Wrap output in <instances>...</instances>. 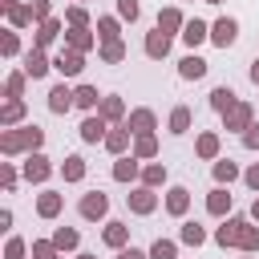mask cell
I'll use <instances>...</instances> for the list:
<instances>
[{
	"label": "cell",
	"instance_id": "cell-27",
	"mask_svg": "<svg viewBox=\"0 0 259 259\" xmlns=\"http://www.w3.org/2000/svg\"><path fill=\"white\" fill-rule=\"evenodd\" d=\"M158 28H162V32H170V36H174V32L182 36V28H186L182 8H174V4H170V8H162V12H158Z\"/></svg>",
	"mask_w": 259,
	"mask_h": 259
},
{
	"label": "cell",
	"instance_id": "cell-7",
	"mask_svg": "<svg viewBox=\"0 0 259 259\" xmlns=\"http://www.w3.org/2000/svg\"><path fill=\"white\" fill-rule=\"evenodd\" d=\"M121 125H125L134 138H138V134H154V130H158V113L142 105V109H130V117H125Z\"/></svg>",
	"mask_w": 259,
	"mask_h": 259
},
{
	"label": "cell",
	"instance_id": "cell-20",
	"mask_svg": "<svg viewBox=\"0 0 259 259\" xmlns=\"http://www.w3.org/2000/svg\"><path fill=\"white\" fill-rule=\"evenodd\" d=\"M101 243H105V247H113V251L130 247V227H125V223H117V219H109V223H105V231H101Z\"/></svg>",
	"mask_w": 259,
	"mask_h": 259
},
{
	"label": "cell",
	"instance_id": "cell-31",
	"mask_svg": "<svg viewBox=\"0 0 259 259\" xmlns=\"http://www.w3.org/2000/svg\"><path fill=\"white\" fill-rule=\"evenodd\" d=\"M210 174H214V186H231L235 178H243V170H239L231 158H219V162L210 166Z\"/></svg>",
	"mask_w": 259,
	"mask_h": 259
},
{
	"label": "cell",
	"instance_id": "cell-4",
	"mask_svg": "<svg viewBox=\"0 0 259 259\" xmlns=\"http://www.w3.org/2000/svg\"><path fill=\"white\" fill-rule=\"evenodd\" d=\"M20 174H24V182L40 186V182H49V174H53V162H49L45 154H24V166H20Z\"/></svg>",
	"mask_w": 259,
	"mask_h": 259
},
{
	"label": "cell",
	"instance_id": "cell-12",
	"mask_svg": "<svg viewBox=\"0 0 259 259\" xmlns=\"http://www.w3.org/2000/svg\"><path fill=\"white\" fill-rule=\"evenodd\" d=\"M97 117H105L109 125H121L130 113H125V101H121L117 93H105V97H101V105H97Z\"/></svg>",
	"mask_w": 259,
	"mask_h": 259
},
{
	"label": "cell",
	"instance_id": "cell-10",
	"mask_svg": "<svg viewBox=\"0 0 259 259\" xmlns=\"http://www.w3.org/2000/svg\"><path fill=\"white\" fill-rule=\"evenodd\" d=\"M77 134H81V142H85V146H97V142H105L109 121H105V117H97V113H89V117L77 125Z\"/></svg>",
	"mask_w": 259,
	"mask_h": 259
},
{
	"label": "cell",
	"instance_id": "cell-52",
	"mask_svg": "<svg viewBox=\"0 0 259 259\" xmlns=\"http://www.w3.org/2000/svg\"><path fill=\"white\" fill-rule=\"evenodd\" d=\"M113 259H150V251H138V247H121Z\"/></svg>",
	"mask_w": 259,
	"mask_h": 259
},
{
	"label": "cell",
	"instance_id": "cell-55",
	"mask_svg": "<svg viewBox=\"0 0 259 259\" xmlns=\"http://www.w3.org/2000/svg\"><path fill=\"white\" fill-rule=\"evenodd\" d=\"M251 81H255V85H259V57H255V61H251Z\"/></svg>",
	"mask_w": 259,
	"mask_h": 259
},
{
	"label": "cell",
	"instance_id": "cell-15",
	"mask_svg": "<svg viewBox=\"0 0 259 259\" xmlns=\"http://www.w3.org/2000/svg\"><path fill=\"white\" fill-rule=\"evenodd\" d=\"M113 182H142V158L125 154L113 162Z\"/></svg>",
	"mask_w": 259,
	"mask_h": 259
},
{
	"label": "cell",
	"instance_id": "cell-2",
	"mask_svg": "<svg viewBox=\"0 0 259 259\" xmlns=\"http://www.w3.org/2000/svg\"><path fill=\"white\" fill-rule=\"evenodd\" d=\"M77 214H81L85 223H101V219L109 214V194H101V190H89V194H81V202H77Z\"/></svg>",
	"mask_w": 259,
	"mask_h": 259
},
{
	"label": "cell",
	"instance_id": "cell-39",
	"mask_svg": "<svg viewBox=\"0 0 259 259\" xmlns=\"http://www.w3.org/2000/svg\"><path fill=\"white\" fill-rule=\"evenodd\" d=\"M73 97H77V109H89V113L101 105V93H97V85H77V89H73Z\"/></svg>",
	"mask_w": 259,
	"mask_h": 259
},
{
	"label": "cell",
	"instance_id": "cell-24",
	"mask_svg": "<svg viewBox=\"0 0 259 259\" xmlns=\"http://www.w3.org/2000/svg\"><path fill=\"white\" fill-rule=\"evenodd\" d=\"M186 210H190V190H186V186H170V190H166V214L182 219Z\"/></svg>",
	"mask_w": 259,
	"mask_h": 259
},
{
	"label": "cell",
	"instance_id": "cell-32",
	"mask_svg": "<svg viewBox=\"0 0 259 259\" xmlns=\"http://www.w3.org/2000/svg\"><path fill=\"white\" fill-rule=\"evenodd\" d=\"M0 4H4V12H8V24H12V28L32 24V8H28V4H20V0H0Z\"/></svg>",
	"mask_w": 259,
	"mask_h": 259
},
{
	"label": "cell",
	"instance_id": "cell-9",
	"mask_svg": "<svg viewBox=\"0 0 259 259\" xmlns=\"http://www.w3.org/2000/svg\"><path fill=\"white\" fill-rule=\"evenodd\" d=\"M53 69H57L61 77H77V73L85 69V53H77V49H61V53L53 57Z\"/></svg>",
	"mask_w": 259,
	"mask_h": 259
},
{
	"label": "cell",
	"instance_id": "cell-16",
	"mask_svg": "<svg viewBox=\"0 0 259 259\" xmlns=\"http://www.w3.org/2000/svg\"><path fill=\"white\" fill-rule=\"evenodd\" d=\"M93 45H101V40H97V28H69V32H65V49L89 53Z\"/></svg>",
	"mask_w": 259,
	"mask_h": 259
},
{
	"label": "cell",
	"instance_id": "cell-23",
	"mask_svg": "<svg viewBox=\"0 0 259 259\" xmlns=\"http://www.w3.org/2000/svg\"><path fill=\"white\" fill-rule=\"evenodd\" d=\"M57 174L65 178V182H85V174H89V166H85V158L81 154H69L61 166H57Z\"/></svg>",
	"mask_w": 259,
	"mask_h": 259
},
{
	"label": "cell",
	"instance_id": "cell-34",
	"mask_svg": "<svg viewBox=\"0 0 259 259\" xmlns=\"http://www.w3.org/2000/svg\"><path fill=\"white\" fill-rule=\"evenodd\" d=\"M53 243H57L61 255H65V251H77V247H81V231H77V227H57V231H53Z\"/></svg>",
	"mask_w": 259,
	"mask_h": 259
},
{
	"label": "cell",
	"instance_id": "cell-37",
	"mask_svg": "<svg viewBox=\"0 0 259 259\" xmlns=\"http://www.w3.org/2000/svg\"><path fill=\"white\" fill-rule=\"evenodd\" d=\"M166 178H170V174H166L162 162H146V166H142V186L158 190V186H166Z\"/></svg>",
	"mask_w": 259,
	"mask_h": 259
},
{
	"label": "cell",
	"instance_id": "cell-40",
	"mask_svg": "<svg viewBox=\"0 0 259 259\" xmlns=\"http://www.w3.org/2000/svg\"><path fill=\"white\" fill-rule=\"evenodd\" d=\"M239 251H247V255H251V251H259V227H255L251 219H247V223H243V231H239Z\"/></svg>",
	"mask_w": 259,
	"mask_h": 259
},
{
	"label": "cell",
	"instance_id": "cell-6",
	"mask_svg": "<svg viewBox=\"0 0 259 259\" xmlns=\"http://www.w3.org/2000/svg\"><path fill=\"white\" fill-rule=\"evenodd\" d=\"M125 206H130L134 214H154V210H158V194H154L150 186H142V182H138V186L125 194Z\"/></svg>",
	"mask_w": 259,
	"mask_h": 259
},
{
	"label": "cell",
	"instance_id": "cell-42",
	"mask_svg": "<svg viewBox=\"0 0 259 259\" xmlns=\"http://www.w3.org/2000/svg\"><path fill=\"white\" fill-rule=\"evenodd\" d=\"M150 259H178V243L174 239H154L150 243Z\"/></svg>",
	"mask_w": 259,
	"mask_h": 259
},
{
	"label": "cell",
	"instance_id": "cell-36",
	"mask_svg": "<svg viewBox=\"0 0 259 259\" xmlns=\"http://www.w3.org/2000/svg\"><path fill=\"white\" fill-rule=\"evenodd\" d=\"M134 158H142V162H150V158H158V138L154 134H138L134 138V150H130Z\"/></svg>",
	"mask_w": 259,
	"mask_h": 259
},
{
	"label": "cell",
	"instance_id": "cell-54",
	"mask_svg": "<svg viewBox=\"0 0 259 259\" xmlns=\"http://www.w3.org/2000/svg\"><path fill=\"white\" fill-rule=\"evenodd\" d=\"M251 223H259V194H255V202H251Z\"/></svg>",
	"mask_w": 259,
	"mask_h": 259
},
{
	"label": "cell",
	"instance_id": "cell-48",
	"mask_svg": "<svg viewBox=\"0 0 259 259\" xmlns=\"http://www.w3.org/2000/svg\"><path fill=\"white\" fill-rule=\"evenodd\" d=\"M117 16H121V20H130V24H134V20H138V16H142V4H138V0H117Z\"/></svg>",
	"mask_w": 259,
	"mask_h": 259
},
{
	"label": "cell",
	"instance_id": "cell-17",
	"mask_svg": "<svg viewBox=\"0 0 259 259\" xmlns=\"http://www.w3.org/2000/svg\"><path fill=\"white\" fill-rule=\"evenodd\" d=\"M49 69H53V61L45 57V49H28V53H24V73H28L32 81L49 77Z\"/></svg>",
	"mask_w": 259,
	"mask_h": 259
},
{
	"label": "cell",
	"instance_id": "cell-28",
	"mask_svg": "<svg viewBox=\"0 0 259 259\" xmlns=\"http://www.w3.org/2000/svg\"><path fill=\"white\" fill-rule=\"evenodd\" d=\"M182 40H186V45H190V53H194L202 40H210V24H206V20H198V16H194V20H186V28H182Z\"/></svg>",
	"mask_w": 259,
	"mask_h": 259
},
{
	"label": "cell",
	"instance_id": "cell-29",
	"mask_svg": "<svg viewBox=\"0 0 259 259\" xmlns=\"http://www.w3.org/2000/svg\"><path fill=\"white\" fill-rule=\"evenodd\" d=\"M61 28H65V24H61L57 16H53V20H45V24H36V36H32V49H49V45H53V40L61 36Z\"/></svg>",
	"mask_w": 259,
	"mask_h": 259
},
{
	"label": "cell",
	"instance_id": "cell-14",
	"mask_svg": "<svg viewBox=\"0 0 259 259\" xmlns=\"http://www.w3.org/2000/svg\"><path fill=\"white\" fill-rule=\"evenodd\" d=\"M219 150H223V142H219L214 130H202V134L194 138V154H198L202 162H219Z\"/></svg>",
	"mask_w": 259,
	"mask_h": 259
},
{
	"label": "cell",
	"instance_id": "cell-47",
	"mask_svg": "<svg viewBox=\"0 0 259 259\" xmlns=\"http://www.w3.org/2000/svg\"><path fill=\"white\" fill-rule=\"evenodd\" d=\"M0 178H4V194H12V190H16V182H20V174H16V166H12V162H0Z\"/></svg>",
	"mask_w": 259,
	"mask_h": 259
},
{
	"label": "cell",
	"instance_id": "cell-21",
	"mask_svg": "<svg viewBox=\"0 0 259 259\" xmlns=\"http://www.w3.org/2000/svg\"><path fill=\"white\" fill-rule=\"evenodd\" d=\"M73 105H77V97H73V89H69L65 81L49 89V109H53V113H69Z\"/></svg>",
	"mask_w": 259,
	"mask_h": 259
},
{
	"label": "cell",
	"instance_id": "cell-5",
	"mask_svg": "<svg viewBox=\"0 0 259 259\" xmlns=\"http://www.w3.org/2000/svg\"><path fill=\"white\" fill-rule=\"evenodd\" d=\"M235 40H239V20H235V16H219V20L210 24V45L231 49Z\"/></svg>",
	"mask_w": 259,
	"mask_h": 259
},
{
	"label": "cell",
	"instance_id": "cell-58",
	"mask_svg": "<svg viewBox=\"0 0 259 259\" xmlns=\"http://www.w3.org/2000/svg\"><path fill=\"white\" fill-rule=\"evenodd\" d=\"M77 4H85V0H77Z\"/></svg>",
	"mask_w": 259,
	"mask_h": 259
},
{
	"label": "cell",
	"instance_id": "cell-13",
	"mask_svg": "<svg viewBox=\"0 0 259 259\" xmlns=\"http://www.w3.org/2000/svg\"><path fill=\"white\" fill-rule=\"evenodd\" d=\"M113 158H125V150H134V134L125 130V125H113L109 134H105V142H101Z\"/></svg>",
	"mask_w": 259,
	"mask_h": 259
},
{
	"label": "cell",
	"instance_id": "cell-22",
	"mask_svg": "<svg viewBox=\"0 0 259 259\" xmlns=\"http://www.w3.org/2000/svg\"><path fill=\"white\" fill-rule=\"evenodd\" d=\"M235 105H239V93H235L231 85H214V89H210V109H214V113H231Z\"/></svg>",
	"mask_w": 259,
	"mask_h": 259
},
{
	"label": "cell",
	"instance_id": "cell-3",
	"mask_svg": "<svg viewBox=\"0 0 259 259\" xmlns=\"http://www.w3.org/2000/svg\"><path fill=\"white\" fill-rule=\"evenodd\" d=\"M251 125H255V105H251V101H239L231 113H223V130H231V134H239V138H243Z\"/></svg>",
	"mask_w": 259,
	"mask_h": 259
},
{
	"label": "cell",
	"instance_id": "cell-43",
	"mask_svg": "<svg viewBox=\"0 0 259 259\" xmlns=\"http://www.w3.org/2000/svg\"><path fill=\"white\" fill-rule=\"evenodd\" d=\"M32 259H61V251H57V243L53 239H32Z\"/></svg>",
	"mask_w": 259,
	"mask_h": 259
},
{
	"label": "cell",
	"instance_id": "cell-50",
	"mask_svg": "<svg viewBox=\"0 0 259 259\" xmlns=\"http://www.w3.org/2000/svg\"><path fill=\"white\" fill-rule=\"evenodd\" d=\"M243 150H259V121H255V125L243 134Z\"/></svg>",
	"mask_w": 259,
	"mask_h": 259
},
{
	"label": "cell",
	"instance_id": "cell-11",
	"mask_svg": "<svg viewBox=\"0 0 259 259\" xmlns=\"http://www.w3.org/2000/svg\"><path fill=\"white\" fill-rule=\"evenodd\" d=\"M243 214H231V219H223V227H214V243L227 251V247H239V231H243Z\"/></svg>",
	"mask_w": 259,
	"mask_h": 259
},
{
	"label": "cell",
	"instance_id": "cell-1",
	"mask_svg": "<svg viewBox=\"0 0 259 259\" xmlns=\"http://www.w3.org/2000/svg\"><path fill=\"white\" fill-rule=\"evenodd\" d=\"M45 146V130L40 125H16V130H0V154L4 158H20V154H40Z\"/></svg>",
	"mask_w": 259,
	"mask_h": 259
},
{
	"label": "cell",
	"instance_id": "cell-18",
	"mask_svg": "<svg viewBox=\"0 0 259 259\" xmlns=\"http://www.w3.org/2000/svg\"><path fill=\"white\" fill-rule=\"evenodd\" d=\"M206 69H210V65H206L198 53H186V57L178 61V77H182V81H202V77H206Z\"/></svg>",
	"mask_w": 259,
	"mask_h": 259
},
{
	"label": "cell",
	"instance_id": "cell-45",
	"mask_svg": "<svg viewBox=\"0 0 259 259\" xmlns=\"http://www.w3.org/2000/svg\"><path fill=\"white\" fill-rule=\"evenodd\" d=\"M28 8H32V24L53 20V0H28Z\"/></svg>",
	"mask_w": 259,
	"mask_h": 259
},
{
	"label": "cell",
	"instance_id": "cell-35",
	"mask_svg": "<svg viewBox=\"0 0 259 259\" xmlns=\"http://www.w3.org/2000/svg\"><path fill=\"white\" fill-rule=\"evenodd\" d=\"M24 121V101H4L0 109V130H16Z\"/></svg>",
	"mask_w": 259,
	"mask_h": 259
},
{
	"label": "cell",
	"instance_id": "cell-44",
	"mask_svg": "<svg viewBox=\"0 0 259 259\" xmlns=\"http://www.w3.org/2000/svg\"><path fill=\"white\" fill-rule=\"evenodd\" d=\"M65 24H69V28H89V12H85V4H73V8L65 12Z\"/></svg>",
	"mask_w": 259,
	"mask_h": 259
},
{
	"label": "cell",
	"instance_id": "cell-51",
	"mask_svg": "<svg viewBox=\"0 0 259 259\" xmlns=\"http://www.w3.org/2000/svg\"><path fill=\"white\" fill-rule=\"evenodd\" d=\"M243 182H247V186H251V190H255V194H259V162H255V166H247V170H243Z\"/></svg>",
	"mask_w": 259,
	"mask_h": 259
},
{
	"label": "cell",
	"instance_id": "cell-33",
	"mask_svg": "<svg viewBox=\"0 0 259 259\" xmlns=\"http://www.w3.org/2000/svg\"><path fill=\"white\" fill-rule=\"evenodd\" d=\"M97 40L101 45L121 40V16H97Z\"/></svg>",
	"mask_w": 259,
	"mask_h": 259
},
{
	"label": "cell",
	"instance_id": "cell-56",
	"mask_svg": "<svg viewBox=\"0 0 259 259\" xmlns=\"http://www.w3.org/2000/svg\"><path fill=\"white\" fill-rule=\"evenodd\" d=\"M77 259H97V255H89V251H81V255H77Z\"/></svg>",
	"mask_w": 259,
	"mask_h": 259
},
{
	"label": "cell",
	"instance_id": "cell-25",
	"mask_svg": "<svg viewBox=\"0 0 259 259\" xmlns=\"http://www.w3.org/2000/svg\"><path fill=\"white\" fill-rule=\"evenodd\" d=\"M206 214H214V219H231V194H227V186H214V190L206 194Z\"/></svg>",
	"mask_w": 259,
	"mask_h": 259
},
{
	"label": "cell",
	"instance_id": "cell-26",
	"mask_svg": "<svg viewBox=\"0 0 259 259\" xmlns=\"http://www.w3.org/2000/svg\"><path fill=\"white\" fill-rule=\"evenodd\" d=\"M61 206H65V194H57V190H40L36 194V214L40 219H57Z\"/></svg>",
	"mask_w": 259,
	"mask_h": 259
},
{
	"label": "cell",
	"instance_id": "cell-46",
	"mask_svg": "<svg viewBox=\"0 0 259 259\" xmlns=\"http://www.w3.org/2000/svg\"><path fill=\"white\" fill-rule=\"evenodd\" d=\"M0 53H4V57H16V53H20V36H16V28H8V32L0 36Z\"/></svg>",
	"mask_w": 259,
	"mask_h": 259
},
{
	"label": "cell",
	"instance_id": "cell-30",
	"mask_svg": "<svg viewBox=\"0 0 259 259\" xmlns=\"http://www.w3.org/2000/svg\"><path fill=\"white\" fill-rule=\"evenodd\" d=\"M24 85H28V73L16 69L4 77V101H24Z\"/></svg>",
	"mask_w": 259,
	"mask_h": 259
},
{
	"label": "cell",
	"instance_id": "cell-38",
	"mask_svg": "<svg viewBox=\"0 0 259 259\" xmlns=\"http://www.w3.org/2000/svg\"><path fill=\"white\" fill-rule=\"evenodd\" d=\"M178 243H186V247H202L206 243V227L202 223H182V231H178Z\"/></svg>",
	"mask_w": 259,
	"mask_h": 259
},
{
	"label": "cell",
	"instance_id": "cell-19",
	"mask_svg": "<svg viewBox=\"0 0 259 259\" xmlns=\"http://www.w3.org/2000/svg\"><path fill=\"white\" fill-rule=\"evenodd\" d=\"M190 125H194L190 105H174V109H170V117H166V130H170L174 138H182V134H190Z\"/></svg>",
	"mask_w": 259,
	"mask_h": 259
},
{
	"label": "cell",
	"instance_id": "cell-8",
	"mask_svg": "<svg viewBox=\"0 0 259 259\" xmlns=\"http://www.w3.org/2000/svg\"><path fill=\"white\" fill-rule=\"evenodd\" d=\"M170 45H174V36L154 24V32H146V45H142V49H146L150 61H162V57H170Z\"/></svg>",
	"mask_w": 259,
	"mask_h": 259
},
{
	"label": "cell",
	"instance_id": "cell-49",
	"mask_svg": "<svg viewBox=\"0 0 259 259\" xmlns=\"http://www.w3.org/2000/svg\"><path fill=\"white\" fill-rule=\"evenodd\" d=\"M24 255H28V243H24V239H16V235H12V239H8V243H4V259H24Z\"/></svg>",
	"mask_w": 259,
	"mask_h": 259
},
{
	"label": "cell",
	"instance_id": "cell-41",
	"mask_svg": "<svg viewBox=\"0 0 259 259\" xmlns=\"http://www.w3.org/2000/svg\"><path fill=\"white\" fill-rule=\"evenodd\" d=\"M97 57H101L105 65H117V61H125V45H121V40H109V45H97Z\"/></svg>",
	"mask_w": 259,
	"mask_h": 259
},
{
	"label": "cell",
	"instance_id": "cell-57",
	"mask_svg": "<svg viewBox=\"0 0 259 259\" xmlns=\"http://www.w3.org/2000/svg\"><path fill=\"white\" fill-rule=\"evenodd\" d=\"M206 4H227V0H206Z\"/></svg>",
	"mask_w": 259,
	"mask_h": 259
},
{
	"label": "cell",
	"instance_id": "cell-53",
	"mask_svg": "<svg viewBox=\"0 0 259 259\" xmlns=\"http://www.w3.org/2000/svg\"><path fill=\"white\" fill-rule=\"evenodd\" d=\"M0 231H12V210H8V206L0 210Z\"/></svg>",
	"mask_w": 259,
	"mask_h": 259
}]
</instances>
